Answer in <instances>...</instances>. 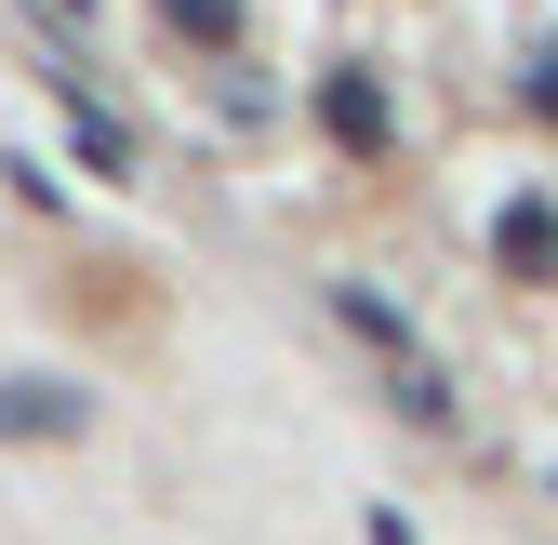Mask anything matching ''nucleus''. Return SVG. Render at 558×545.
Instances as JSON below:
<instances>
[{
    "mask_svg": "<svg viewBox=\"0 0 558 545\" xmlns=\"http://www.w3.org/2000/svg\"><path fill=\"white\" fill-rule=\"evenodd\" d=\"M160 14H173V27H199V40H227V27H240V0H160Z\"/></svg>",
    "mask_w": 558,
    "mask_h": 545,
    "instance_id": "obj_4",
    "label": "nucleus"
},
{
    "mask_svg": "<svg viewBox=\"0 0 558 545\" xmlns=\"http://www.w3.org/2000/svg\"><path fill=\"white\" fill-rule=\"evenodd\" d=\"M332 133H345V147H373V133H386V107H373V81H332Z\"/></svg>",
    "mask_w": 558,
    "mask_h": 545,
    "instance_id": "obj_3",
    "label": "nucleus"
},
{
    "mask_svg": "<svg viewBox=\"0 0 558 545\" xmlns=\"http://www.w3.org/2000/svg\"><path fill=\"white\" fill-rule=\"evenodd\" d=\"M53 14H94V0H53Z\"/></svg>",
    "mask_w": 558,
    "mask_h": 545,
    "instance_id": "obj_5",
    "label": "nucleus"
},
{
    "mask_svg": "<svg viewBox=\"0 0 558 545\" xmlns=\"http://www.w3.org/2000/svg\"><path fill=\"white\" fill-rule=\"evenodd\" d=\"M53 94H66V133H81V160H94V173H120V186L147 173V147H133V133H120V120L81 94V66H53Z\"/></svg>",
    "mask_w": 558,
    "mask_h": 545,
    "instance_id": "obj_1",
    "label": "nucleus"
},
{
    "mask_svg": "<svg viewBox=\"0 0 558 545\" xmlns=\"http://www.w3.org/2000/svg\"><path fill=\"white\" fill-rule=\"evenodd\" d=\"M81 426V386H0V439H66Z\"/></svg>",
    "mask_w": 558,
    "mask_h": 545,
    "instance_id": "obj_2",
    "label": "nucleus"
}]
</instances>
